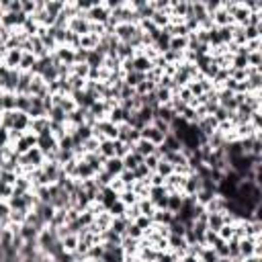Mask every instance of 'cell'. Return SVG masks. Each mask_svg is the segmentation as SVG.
I'll use <instances>...</instances> for the list:
<instances>
[{"label": "cell", "mask_w": 262, "mask_h": 262, "mask_svg": "<svg viewBox=\"0 0 262 262\" xmlns=\"http://www.w3.org/2000/svg\"><path fill=\"white\" fill-rule=\"evenodd\" d=\"M156 172L160 174V176H162L164 180H166L168 176H172V174H174V166H172L170 162H166V160H160V162H158Z\"/></svg>", "instance_id": "3"}, {"label": "cell", "mask_w": 262, "mask_h": 262, "mask_svg": "<svg viewBox=\"0 0 262 262\" xmlns=\"http://www.w3.org/2000/svg\"><path fill=\"white\" fill-rule=\"evenodd\" d=\"M11 215V207H8L6 201H0V219H8Z\"/></svg>", "instance_id": "4"}, {"label": "cell", "mask_w": 262, "mask_h": 262, "mask_svg": "<svg viewBox=\"0 0 262 262\" xmlns=\"http://www.w3.org/2000/svg\"><path fill=\"white\" fill-rule=\"evenodd\" d=\"M141 133V140H148V141H152L154 145H160L162 141H164V133L162 131H158L154 125H145V127L140 131Z\"/></svg>", "instance_id": "1"}, {"label": "cell", "mask_w": 262, "mask_h": 262, "mask_svg": "<svg viewBox=\"0 0 262 262\" xmlns=\"http://www.w3.org/2000/svg\"><path fill=\"white\" fill-rule=\"evenodd\" d=\"M4 145H8V131L0 127V148H4Z\"/></svg>", "instance_id": "5"}, {"label": "cell", "mask_w": 262, "mask_h": 262, "mask_svg": "<svg viewBox=\"0 0 262 262\" xmlns=\"http://www.w3.org/2000/svg\"><path fill=\"white\" fill-rule=\"evenodd\" d=\"M103 170L109 172L113 178H115V176H119V174L125 170V168H123V160H121V158H117V156L106 158V160H105V164H103Z\"/></svg>", "instance_id": "2"}]
</instances>
